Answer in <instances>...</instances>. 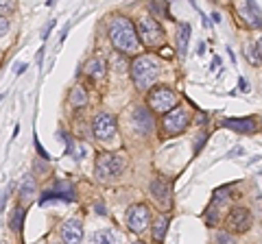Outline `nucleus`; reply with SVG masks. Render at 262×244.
<instances>
[{
  "instance_id": "5",
  "label": "nucleus",
  "mask_w": 262,
  "mask_h": 244,
  "mask_svg": "<svg viewBox=\"0 0 262 244\" xmlns=\"http://www.w3.org/2000/svg\"><path fill=\"white\" fill-rule=\"evenodd\" d=\"M175 105H177V94H175L170 87L160 85V87L151 89V94H149V107H151L153 111L166 113V111L173 109Z\"/></svg>"
},
{
  "instance_id": "32",
  "label": "nucleus",
  "mask_w": 262,
  "mask_h": 244,
  "mask_svg": "<svg viewBox=\"0 0 262 244\" xmlns=\"http://www.w3.org/2000/svg\"><path fill=\"white\" fill-rule=\"evenodd\" d=\"M241 89H243V92H247V81H245V79H241Z\"/></svg>"
},
{
  "instance_id": "29",
  "label": "nucleus",
  "mask_w": 262,
  "mask_h": 244,
  "mask_svg": "<svg viewBox=\"0 0 262 244\" xmlns=\"http://www.w3.org/2000/svg\"><path fill=\"white\" fill-rule=\"evenodd\" d=\"M112 63L116 66V70H118V72H125V68H127V66H125V61H122V59H116V61L112 59Z\"/></svg>"
},
{
  "instance_id": "34",
  "label": "nucleus",
  "mask_w": 262,
  "mask_h": 244,
  "mask_svg": "<svg viewBox=\"0 0 262 244\" xmlns=\"http://www.w3.org/2000/svg\"><path fill=\"white\" fill-rule=\"evenodd\" d=\"M258 53H260V59H262V37H260V42H258Z\"/></svg>"
},
{
  "instance_id": "15",
  "label": "nucleus",
  "mask_w": 262,
  "mask_h": 244,
  "mask_svg": "<svg viewBox=\"0 0 262 244\" xmlns=\"http://www.w3.org/2000/svg\"><path fill=\"white\" fill-rule=\"evenodd\" d=\"M35 192H37V185H35V179H33L31 175H27L20 181V190H18V194H20V201L22 203H31L33 201V197H35Z\"/></svg>"
},
{
  "instance_id": "12",
  "label": "nucleus",
  "mask_w": 262,
  "mask_h": 244,
  "mask_svg": "<svg viewBox=\"0 0 262 244\" xmlns=\"http://www.w3.org/2000/svg\"><path fill=\"white\" fill-rule=\"evenodd\" d=\"M61 238L66 244H79L81 238H83V225L77 218H70L61 225Z\"/></svg>"
},
{
  "instance_id": "31",
  "label": "nucleus",
  "mask_w": 262,
  "mask_h": 244,
  "mask_svg": "<svg viewBox=\"0 0 262 244\" xmlns=\"http://www.w3.org/2000/svg\"><path fill=\"white\" fill-rule=\"evenodd\" d=\"M96 211H98V214H101V216L107 214V211H105V207H103V203H98V205H96Z\"/></svg>"
},
{
  "instance_id": "13",
  "label": "nucleus",
  "mask_w": 262,
  "mask_h": 244,
  "mask_svg": "<svg viewBox=\"0 0 262 244\" xmlns=\"http://www.w3.org/2000/svg\"><path fill=\"white\" fill-rule=\"evenodd\" d=\"M223 125L227 129H234V131H238V133H251V131H256V122H253V118H229L225 120Z\"/></svg>"
},
{
  "instance_id": "27",
  "label": "nucleus",
  "mask_w": 262,
  "mask_h": 244,
  "mask_svg": "<svg viewBox=\"0 0 262 244\" xmlns=\"http://www.w3.org/2000/svg\"><path fill=\"white\" fill-rule=\"evenodd\" d=\"M53 27H55V20H51V22H48V27L44 29V33H42V39H44V42H46V37H48V35H51V31H53Z\"/></svg>"
},
{
  "instance_id": "17",
  "label": "nucleus",
  "mask_w": 262,
  "mask_h": 244,
  "mask_svg": "<svg viewBox=\"0 0 262 244\" xmlns=\"http://www.w3.org/2000/svg\"><path fill=\"white\" fill-rule=\"evenodd\" d=\"M188 42H190V24H184L182 29H179V37H177V51H179V57L188 55Z\"/></svg>"
},
{
  "instance_id": "21",
  "label": "nucleus",
  "mask_w": 262,
  "mask_h": 244,
  "mask_svg": "<svg viewBox=\"0 0 262 244\" xmlns=\"http://www.w3.org/2000/svg\"><path fill=\"white\" fill-rule=\"evenodd\" d=\"M70 103L75 105V107H83V105L88 103V94H85V89L83 87H75L70 92Z\"/></svg>"
},
{
  "instance_id": "14",
  "label": "nucleus",
  "mask_w": 262,
  "mask_h": 244,
  "mask_svg": "<svg viewBox=\"0 0 262 244\" xmlns=\"http://www.w3.org/2000/svg\"><path fill=\"white\" fill-rule=\"evenodd\" d=\"M88 244H120V235L114 229H103V231H94L90 235Z\"/></svg>"
},
{
  "instance_id": "10",
  "label": "nucleus",
  "mask_w": 262,
  "mask_h": 244,
  "mask_svg": "<svg viewBox=\"0 0 262 244\" xmlns=\"http://www.w3.org/2000/svg\"><path fill=\"white\" fill-rule=\"evenodd\" d=\"M131 125L140 135H146L153 131V116L149 107H136L134 113H131Z\"/></svg>"
},
{
  "instance_id": "26",
  "label": "nucleus",
  "mask_w": 262,
  "mask_h": 244,
  "mask_svg": "<svg viewBox=\"0 0 262 244\" xmlns=\"http://www.w3.org/2000/svg\"><path fill=\"white\" fill-rule=\"evenodd\" d=\"M206 140H208V135H206V133H201L199 137H196V144H194V151H199V149H201V146H203V144H206Z\"/></svg>"
},
{
  "instance_id": "28",
  "label": "nucleus",
  "mask_w": 262,
  "mask_h": 244,
  "mask_svg": "<svg viewBox=\"0 0 262 244\" xmlns=\"http://www.w3.org/2000/svg\"><path fill=\"white\" fill-rule=\"evenodd\" d=\"M72 155H75V159H81V157H83L85 155V149H83V146H77V149H75V153H72Z\"/></svg>"
},
{
  "instance_id": "19",
  "label": "nucleus",
  "mask_w": 262,
  "mask_h": 244,
  "mask_svg": "<svg viewBox=\"0 0 262 244\" xmlns=\"http://www.w3.org/2000/svg\"><path fill=\"white\" fill-rule=\"evenodd\" d=\"M24 207L22 205H18L13 211H11V218H9V227H11V231H20L22 229V223H24Z\"/></svg>"
},
{
  "instance_id": "18",
  "label": "nucleus",
  "mask_w": 262,
  "mask_h": 244,
  "mask_svg": "<svg viewBox=\"0 0 262 244\" xmlns=\"http://www.w3.org/2000/svg\"><path fill=\"white\" fill-rule=\"evenodd\" d=\"M166 229H168V218L162 214L153 225V240L155 242H164V238H166Z\"/></svg>"
},
{
  "instance_id": "9",
  "label": "nucleus",
  "mask_w": 262,
  "mask_h": 244,
  "mask_svg": "<svg viewBox=\"0 0 262 244\" xmlns=\"http://www.w3.org/2000/svg\"><path fill=\"white\" fill-rule=\"evenodd\" d=\"M249 223H251V216H249V209H245V207H234L225 221L229 231H247Z\"/></svg>"
},
{
  "instance_id": "30",
  "label": "nucleus",
  "mask_w": 262,
  "mask_h": 244,
  "mask_svg": "<svg viewBox=\"0 0 262 244\" xmlns=\"http://www.w3.org/2000/svg\"><path fill=\"white\" fill-rule=\"evenodd\" d=\"M24 70H27V66H24V63H18V66H15V75H22Z\"/></svg>"
},
{
  "instance_id": "24",
  "label": "nucleus",
  "mask_w": 262,
  "mask_h": 244,
  "mask_svg": "<svg viewBox=\"0 0 262 244\" xmlns=\"http://www.w3.org/2000/svg\"><path fill=\"white\" fill-rule=\"evenodd\" d=\"M216 244H236V240L229 233H219L216 235Z\"/></svg>"
},
{
  "instance_id": "16",
  "label": "nucleus",
  "mask_w": 262,
  "mask_h": 244,
  "mask_svg": "<svg viewBox=\"0 0 262 244\" xmlns=\"http://www.w3.org/2000/svg\"><path fill=\"white\" fill-rule=\"evenodd\" d=\"M151 194H153V199L158 201V203H168L170 199V190H168V185L160 181V179H153V183H151Z\"/></svg>"
},
{
  "instance_id": "25",
  "label": "nucleus",
  "mask_w": 262,
  "mask_h": 244,
  "mask_svg": "<svg viewBox=\"0 0 262 244\" xmlns=\"http://www.w3.org/2000/svg\"><path fill=\"white\" fill-rule=\"evenodd\" d=\"M7 31H9V20H7L5 15H0V37H3Z\"/></svg>"
},
{
  "instance_id": "7",
  "label": "nucleus",
  "mask_w": 262,
  "mask_h": 244,
  "mask_svg": "<svg viewBox=\"0 0 262 244\" xmlns=\"http://www.w3.org/2000/svg\"><path fill=\"white\" fill-rule=\"evenodd\" d=\"M188 127V113L179 107H173L164 113V133L166 135H179Z\"/></svg>"
},
{
  "instance_id": "23",
  "label": "nucleus",
  "mask_w": 262,
  "mask_h": 244,
  "mask_svg": "<svg viewBox=\"0 0 262 244\" xmlns=\"http://www.w3.org/2000/svg\"><path fill=\"white\" fill-rule=\"evenodd\" d=\"M15 9V0H0V13H11Z\"/></svg>"
},
{
  "instance_id": "22",
  "label": "nucleus",
  "mask_w": 262,
  "mask_h": 244,
  "mask_svg": "<svg viewBox=\"0 0 262 244\" xmlns=\"http://www.w3.org/2000/svg\"><path fill=\"white\" fill-rule=\"evenodd\" d=\"M245 53H247V59H249V63L251 66H260V53H258V48L256 46H251V44H247L245 46Z\"/></svg>"
},
{
  "instance_id": "33",
  "label": "nucleus",
  "mask_w": 262,
  "mask_h": 244,
  "mask_svg": "<svg viewBox=\"0 0 262 244\" xmlns=\"http://www.w3.org/2000/svg\"><path fill=\"white\" fill-rule=\"evenodd\" d=\"M212 20H214V22L219 24V22H221V15H219V13H212Z\"/></svg>"
},
{
  "instance_id": "11",
  "label": "nucleus",
  "mask_w": 262,
  "mask_h": 244,
  "mask_svg": "<svg viewBox=\"0 0 262 244\" xmlns=\"http://www.w3.org/2000/svg\"><path fill=\"white\" fill-rule=\"evenodd\" d=\"M51 201H75V192H72V185L66 183V181H59L57 183V190H51V192H44L42 199H39V205H46Z\"/></svg>"
},
{
  "instance_id": "1",
  "label": "nucleus",
  "mask_w": 262,
  "mask_h": 244,
  "mask_svg": "<svg viewBox=\"0 0 262 244\" xmlns=\"http://www.w3.org/2000/svg\"><path fill=\"white\" fill-rule=\"evenodd\" d=\"M110 39H112V44L122 53H136L138 44H140L134 24H131L127 18H114L112 20V24H110Z\"/></svg>"
},
{
  "instance_id": "20",
  "label": "nucleus",
  "mask_w": 262,
  "mask_h": 244,
  "mask_svg": "<svg viewBox=\"0 0 262 244\" xmlns=\"http://www.w3.org/2000/svg\"><path fill=\"white\" fill-rule=\"evenodd\" d=\"M85 72H88L90 77H94V79H101V77H103V72H105L103 61L98 59V57H94V59H90V61L85 63Z\"/></svg>"
},
{
  "instance_id": "3",
  "label": "nucleus",
  "mask_w": 262,
  "mask_h": 244,
  "mask_svg": "<svg viewBox=\"0 0 262 244\" xmlns=\"http://www.w3.org/2000/svg\"><path fill=\"white\" fill-rule=\"evenodd\" d=\"M125 170V159L118 157V155H110L105 153L96 159V179L103 183H110L114 179H118Z\"/></svg>"
},
{
  "instance_id": "4",
  "label": "nucleus",
  "mask_w": 262,
  "mask_h": 244,
  "mask_svg": "<svg viewBox=\"0 0 262 244\" xmlns=\"http://www.w3.org/2000/svg\"><path fill=\"white\" fill-rule=\"evenodd\" d=\"M136 33H138V37H140L149 48H158L164 42V31H162V27L158 24V20H153V18L138 20Z\"/></svg>"
},
{
  "instance_id": "8",
  "label": "nucleus",
  "mask_w": 262,
  "mask_h": 244,
  "mask_svg": "<svg viewBox=\"0 0 262 244\" xmlns=\"http://www.w3.org/2000/svg\"><path fill=\"white\" fill-rule=\"evenodd\" d=\"M92 131L101 142H110L116 135V118L110 113H98L92 122Z\"/></svg>"
},
{
  "instance_id": "2",
  "label": "nucleus",
  "mask_w": 262,
  "mask_h": 244,
  "mask_svg": "<svg viewBox=\"0 0 262 244\" xmlns=\"http://www.w3.org/2000/svg\"><path fill=\"white\" fill-rule=\"evenodd\" d=\"M160 75V63L151 55H142L131 63V77H134L138 89H149L153 81Z\"/></svg>"
},
{
  "instance_id": "6",
  "label": "nucleus",
  "mask_w": 262,
  "mask_h": 244,
  "mask_svg": "<svg viewBox=\"0 0 262 244\" xmlns=\"http://www.w3.org/2000/svg\"><path fill=\"white\" fill-rule=\"evenodd\" d=\"M151 221V211L146 205H131L127 209V227L134 233H142Z\"/></svg>"
},
{
  "instance_id": "35",
  "label": "nucleus",
  "mask_w": 262,
  "mask_h": 244,
  "mask_svg": "<svg viewBox=\"0 0 262 244\" xmlns=\"http://www.w3.org/2000/svg\"><path fill=\"white\" fill-rule=\"evenodd\" d=\"M134 244H142V242H134Z\"/></svg>"
}]
</instances>
